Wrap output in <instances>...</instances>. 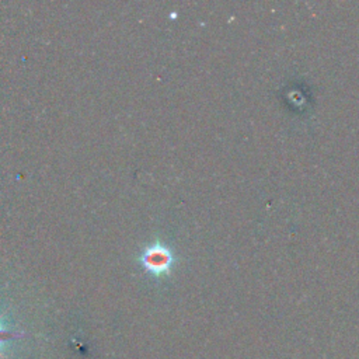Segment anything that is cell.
I'll list each match as a JSON object with an SVG mask.
<instances>
[{"mask_svg": "<svg viewBox=\"0 0 359 359\" xmlns=\"http://www.w3.org/2000/svg\"><path fill=\"white\" fill-rule=\"evenodd\" d=\"M139 259L146 272L154 276H164L171 271L174 264V254L168 247L160 243H154L142 251Z\"/></svg>", "mask_w": 359, "mask_h": 359, "instance_id": "6da1fadb", "label": "cell"}, {"mask_svg": "<svg viewBox=\"0 0 359 359\" xmlns=\"http://www.w3.org/2000/svg\"><path fill=\"white\" fill-rule=\"evenodd\" d=\"M20 337H22V334H17V332L7 331V330H4V328L1 327V324H0V348H1V345H3L6 341L14 339V338H20ZM0 355H1V353H0Z\"/></svg>", "mask_w": 359, "mask_h": 359, "instance_id": "7a4b0ae2", "label": "cell"}]
</instances>
